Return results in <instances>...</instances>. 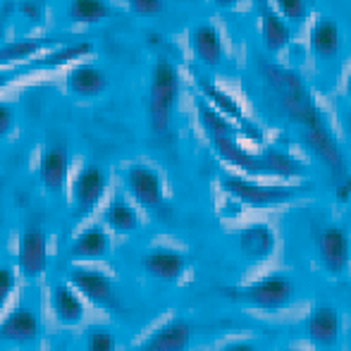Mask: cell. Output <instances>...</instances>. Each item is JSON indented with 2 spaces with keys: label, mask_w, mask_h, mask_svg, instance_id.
<instances>
[{
  "label": "cell",
  "mask_w": 351,
  "mask_h": 351,
  "mask_svg": "<svg viewBox=\"0 0 351 351\" xmlns=\"http://www.w3.org/2000/svg\"><path fill=\"white\" fill-rule=\"evenodd\" d=\"M217 351H258L254 342H246V339H237V342H227L225 347H220Z\"/></svg>",
  "instance_id": "836d02e7"
},
{
  "label": "cell",
  "mask_w": 351,
  "mask_h": 351,
  "mask_svg": "<svg viewBox=\"0 0 351 351\" xmlns=\"http://www.w3.org/2000/svg\"><path fill=\"white\" fill-rule=\"evenodd\" d=\"M112 14L108 0H70L67 3V17L74 24H98Z\"/></svg>",
  "instance_id": "484cf974"
},
{
  "label": "cell",
  "mask_w": 351,
  "mask_h": 351,
  "mask_svg": "<svg viewBox=\"0 0 351 351\" xmlns=\"http://www.w3.org/2000/svg\"><path fill=\"white\" fill-rule=\"evenodd\" d=\"M14 285H17V275H14V270L8 268V265H0V311L5 308L8 299L12 296Z\"/></svg>",
  "instance_id": "1f68e13d"
},
{
  "label": "cell",
  "mask_w": 351,
  "mask_h": 351,
  "mask_svg": "<svg viewBox=\"0 0 351 351\" xmlns=\"http://www.w3.org/2000/svg\"><path fill=\"white\" fill-rule=\"evenodd\" d=\"M308 43H311V51L315 53L318 58L323 60H330L339 53V27L335 19H318V22L311 27V36H308Z\"/></svg>",
  "instance_id": "603a6c76"
},
{
  "label": "cell",
  "mask_w": 351,
  "mask_h": 351,
  "mask_svg": "<svg viewBox=\"0 0 351 351\" xmlns=\"http://www.w3.org/2000/svg\"><path fill=\"white\" fill-rule=\"evenodd\" d=\"M287 351H301V349H287Z\"/></svg>",
  "instance_id": "8d00e7d4"
},
{
  "label": "cell",
  "mask_w": 351,
  "mask_h": 351,
  "mask_svg": "<svg viewBox=\"0 0 351 351\" xmlns=\"http://www.w3.org/2000/svg\"><path fill=\"white\" fill-rule=\"evenodd\" d=\"M347 93H349V98H351V72H349V77H347Z\"/></svg>",
  "instance_id": "d590c367"
},
{
  "label": "cell",
  "mask_w": 351,
  "mask_h": 351,
  "mask_svg": "<svg viewBox=\"0 0 351 351\" xmlns=\"http://www.w3.org/2000/svg\"><path fill=\"white\" fill-rule=\"evenodd\" d=\"M117 342L110 330H91L86 337V351H115Z\"/></svg>",
  "instance_id": "f1b7e54d"
},
{
  "label": "cell",
  "mask_w": 351,
  "mask_h": 351,
  "mask_svg": "<svg viewBox=\"0 0 351 351\" xmlns=\"http://www.w3.org/2000/svg\"><path fill=\"white\" fill-rule=\"evenodd\" d=\"M108 191V175L98 165H84L72 180V217L82 222L98 208Z\"/></svg>",
  "instance_id": "8992f818"
},
{
  "label": "cell",
  "mask_w": 351,
  "mask_h": 351,
  "mask_svg": "<svg viewBox=\"0 0 351 351\" xmlns=\"http://www.w3.org/2000/svg\"><path fill=\"white\" fill-rule=\"evenodd\" d=\"M227 194H232L237 201H241L249 208H275L285 206L291 199H296L299 186L291 184H263V182L246 180V177H225L222 180Z\"/></svg>",
  "instance_id": "277c9868"
},
{
  "label": "cell",
  "mask_w": 351,
  "mask_h": 351,
  "mask_svg": "<svg viewBox=\"0 0 351 351\" xmlns=\"http://www.w3.org/2000/svg\"><path fill=\"white\" fill-rule=\"evenodd\" d=\"M130 10L139 17H156L165 10V0H127Z\"/></svg>",
  "instance_id": "4dcf8cb0"
},
{
  "label": "cell",
  "mask_w": 351,
  "mask_h": 351,
  "mask_svg": "<svg viewBox=\"0 0 351 351\" xmlns=\"http://www.w3.org/2000/svg\"><path fill=\"white\" fill-rule=\"evenodd\" d=\"M261 38H263V46L268 48L270 53L285 51L287 43H289V38H291L287 19H282L278 12H273V10H265L263 17H261Z\"/></svg>",
  "instance_id": "d4e9b609"
},
{
  "label": "cell",
  "mask_w": 351,
  "mask_h": 351,
  "mask_svg": "<svg viewBox=\"0 0 351 351\" xmlns=\"http://www.w3.org/2000/svg\"><path fill=\"white\" fill-rule=\"evenodd\" d=\"M199 88H201V93L206 96V101H208L217 112H222V115H225L227 120H230V122H239V125L244 127V130L249 132L251 136H261L258 132H256L254 127H251V122L246 120V115H244V110H241V106L234 101V98L230 96V93H225L222 88H217L215 84L206 82V79H201V82H199Z\"/></svg>",
  "instance_id": "7402d4cb"
},
{
  "label": "cell",
  "mask_w": 351,
  "mask_h": 351,
  "mask_svg": "<svg viewBox=\"0 0 351 351\" xmlns=\"http://www.w3.org/2000/svg\"><path fill=\"white\" fill-rule=\"evenodd\" d=\"M70 287L98 308H115L117 306L115 282L98 268H74L70 273Z\"/></svg>",
  "instance_id": "52a82bcc"
},
{
  "label": "cell",
  "mask_w": 351,
  "mask_h": 351,
  "mask_svg": "<svg viewBox=\"0 0 351 351\" xmlns=\"http://www.w3.org/2000/svg\"><path fill=\"white\" fill-rule=\"evenodd\" d=\"M191 337L194 330L186 320H170L148 335L146 342L136 351H186L191 347Z\"/></svg>",
  "instance_id": "2e32d148"
},
{
  "label": "cell",
  "mask_w": 351,
  "mask_h": 351,
  "mask_svg": "<svg viewBox=\"0 0 351 351\" xmlns=\"http://www.w3.org/2000/svg\"><path fill=\"white\" fill-rule=\"evenodd\" d=\"M237 294H239V299L244 301V304H249L251 308L280 311L291 304L296 289H294V282L287 278V275L270 273V275H265V278L241 287Z\"/></svg>",
  "instance_id": "5b68a950"
},
{
  "label": "cell",
  "mask_w": 351,
  "mask_h": 351,
  "mask_svg": "<svg viewBox=\"0 0 351 351\" xmlns=\"http://www.w3.org/2000/svg\"><path fill=\"white\" fill-rule=\"evenodd\" d=\"M280 8V17L289 22H304L306 19V0H275Z\"/></svg>",
  "instance_id": "f546056e"
},
{
  "label": "cell",
  "mask_w": 351,
  "mask_h": 351,
  "mask_svg": "<svg viewBox=\"0 0 351 351\" xmlns=\"http://www.w3.org/2000/svg\"><path fill=\"white\" fill-rule=\"evenodd\" d=\"M318 258L325 273L339 278L351 265V237L347 230L337 225H330L318 237Z\"/></svg>",
  "instance_id": "ba28073f"
},
{
  "label": "cell",
  "mask_w": 351,
  "mask_h": 351,
  "mask_svg": "<svg viewBox=\"0 0 351 351\" xmlns=\"http://www.w3.org/2000/svg\"><path fill=\"white\" fill-rule=\"evenodd\" d=\"M12 130H14V110H12V106L0 101V139L10 136Z\"/></svg>",
  "instance_id": "d6a6232c"
},
{
  "label": "cell",
  "mask_w": 351,
  "mask_h": 351,
  "mask_svg": "<svg viewBox=\"0 0 351 351\" xmlns=\"http://www.w3.org/2000/svg\"><path fill=\"white\" fill-rule=\"evenodd\" d=\"M215 153L227 162L237 167L244 175L251 177H296L301 175V165L285 151L265 148L263 153H251L237 141V136H217L210 139Z\"/></svg>",
  "instance_id": "6da1fadb"
},
{
  "label": "cell",
  "mask_w": 351,
  "mask_h": 351,
  "mask_svg": "<svg viewBox=\"0 0 351 351\" xmlns=\"http://www.w3.org/2000/svg\"><path fill=\"white\" fill-rule=\"evenodd\" d=\"M141 268L146 270V275L156 280L175 282L184 275L186 256L182 251L172 249V246H153L141 258Z\"/></svg>",
  "instance_id": "5bb4252c"
},
{
  "label": "cell",
  "mask_w": 351,
  "mask_h": 351,
  "mask_svg": "<svg viewBox=\"0 0 351 351\" xmlns=\"http://www.w3.org/2000/svg\"><path fill=\"white\" fill-rule=\"evenodd\" d=\"M215 5H220V8H232V5H237L239 0H213Z\"/></svg>",
  "instance_id": "e575fe53"
},
{
  "label": "cell",
  "mask_w": 351,
  "mask_h": 351,
  "mask_svg": "<svg viewBox=\"0 0 351 351\" xmlns=\"http://www.w3.org/2000/svg\"><path fill=\"white\" fill-rule=\"evenodd\" d=\"M301 139H304L306 148L332 172L335 177H342L347 170V162H344V153L337 146L335 136L330 134L328 125L308 127V130H301Z\"/></svg>",
  "instance_id": "8fae6325"
},
{
  "label": "cell",
  "mask_w": 351,
  "mask_h": 351,
  "mask_svg": "<svg viewBox=\"0 0 351 351\" xmlns=\"http://www.w3.org/2000/svg\"><path fill=\"white\" fill-rule=\"evenodd\" d=\"M278 249V237H275L273 227L265 225V222H254V225H246L239 232V251L246 261H268L270 256Z\"/></svg>",
  "instance_id": "9a60e30c"
},
{
  "label": "cell",
  "mask_w": 351,
  "mask_h": 351,
  "mask_svg": "<svg viewBox=\"0 0 351 351\" xmlns=\"http://www.w3.org/2000/svg\"><path fill=\"white\" fill-rule=\"evenodd\" d=\"M110 79L96 65H77L67 74V88L79 98H96L108 88Z\"/></svg>",
  "instance_id": "ffe728a7"
},
{
  "label": "cell",
  "mask_w": 351,
  "mask_h": 351,
  "mask_svg": "<svg viewBox=\"0 0 351 351\" xmlns=\"http://www.w3.org/2000/svg\"><path fill=\"white\" fill-rule=\"evenodd\" d=\"M51 308L56 320H60L62 325H79L86 315L82 296L77 294V289H72L70 285H58L51 294Z\"/></svg>",
  "instance_id": "44dd1931"
},
{
  "label": "cell",
  "mask_w": 351,
  "mask_h": 351,
  "mask_svg": "<svg viewBox=\"0 0 351 351\" xmlns=\"http://www.w3.org/2000/svg\"><path fill=\"white\" fill-rule=\"evenodd\" d=\"M103 222L110 232L115 234H132V232L139 230V213L134 206L125 199H112L108 204L106 213H103Z\"/></svg>",
  "instance_id": "cb8c5ba5"
},
{
  "label": "cell",
  "mask_w": 351,
  "mask_h": 351,
  "mask_svg": "<svg viewBox=\"0 0 351 351\" xmlns=\"http://www.w3.org/2000/svg\"><path fill=\"white\" fill-rule=\"evenodd\" d=\"M306 332H308L311 344L315 347H335L342 332V318H339V311L330 304H320L311 311L308 320H306Z\"/></svg>",
  "instance_id": "4fadbf2b"
},
{
  "label": "cell",
  "mask_w": 351,
  "mask_h": 351,
  "mask_svg": "<svg viewBox=\"0 0 351 351\" xmlns=\"http://www.w3.org/2000/svg\"><path fill=\"white\" fill-rule=\"evenodd\" d=\"M70 177V153L65 143H51L43 148L41 162H38V180L43 189L51 194H60Z\"/></svg>",
  "instance_id": "7c38bea8"
},
{
  "label": "cell",
  "mask_w": 351,
  "mask_h": 351,
  "mask_svg": "<svg viewBox=\"0 0 351 351\" xmlns=\"http://www.w3.org/2000/svg\"><path fill=\"white\" fill-rule=\"evenodd\" d=\"M110 251V237L101 225H91L77 234L70 246V256L74 261H101Z\"/></svg>",
  "instance_id": "d6986e66"
},
{
  "label": "cell",
  "mask_w": 351,
  "mask_h": 351,
  "mask_svg": "<svg viewBox=\"0 0 351 351\" xmlns=\"http://www.w3.org/2000/svg\"><path fill=\"white\" fill-rule=\"evenodd\" d=\"M265 84L273 91L282 112L294 125H301V130L325 125V117L320 112V108L315 106L308 88L304 86V82L294 72L278 70V67H265Z\"/></svg>",
  "instance_id": "7a4b0ae2"
},
{
  "label": "cell",
  "mask_w": 351,
  "mask_h": 351,
  "mask_svg": "<svg viewBox=\"0 0 351 351\" xmlns=\"http://www.w3.org/2000/svg\"><path fill=\"white\" fill-rule=\"evenodd\" d=\"M48 268V237L38 225H29L19 241V273L36 280Z\"/></svg>",
  "instance_id": "30bf717a"
},
{
  "label": "cell",
  "mask_w": 351,
  "mask_h": 351,
  "mask_svg": "<svg viewBox=\"0 0 351 351\" xmlns=\"http://www.w3.org/2000/svg\"><path fill=\"white\" fill-rule=\"evenodd\" d=\"M180 72L172 65L167 58H158L156 65L151 72V86H148V103H146V112H148V125L156 134L167 132L172 120V112L175 106L180 101Z\"/></svg>",
  "instance_id": "3957f363"
},
{
  "label": "cell",
  "mask_w": 351,
  "mask_h": 351,
  "mask_svg": "<svg viewBox=\"0 0 351 351\" xmlns=\"http://www.w3.org/2000/svg\"><path fill=\"white\" fill-rule=\"evenodd\" d=\"M125 184L130 196L141 208L153 210L165 201V186H162L160 175L148 165H132L125 175Z\"/></svg>",
  "instance_id": "9c48e42d"
},
{
  "label": "cell",
  "mask_w": 351,
  "mask_h": 351,
  "mask_svg": "<svg viewBox=\"0 0 351 351\" xmlns=\"http://www.w3.org/2000/svg\"><path fill=\"white\" fill-rule=\"evenodd\" d=\"M191 51L194 56L204 62L206 67H217L225 58V43H222V36L213 24L204 22V24H196L191 29Z\"/></svg>",
  "instance_id": "ac0fdd59"
},
{
  "label": "cell",
  "mask_w": 351,
  "mask_h": 351,
  "mask_svg": "<svg viewBox=\"0 0 351 351\" xmlns=\"http://www.w3.org/2000/svg\"><path fill=\"white\" fill-rule=\"evenodd\" d=\"M41 332V323H38L36 313L29 306H17L12 308L0 323V339H8L14 344H27L34 342Z\"/></svg>",
  "instance_id": "e0dca14e"
},
{
  "label": "cell",
  "mask_w": 351,
  "mask_h": 351,
  "mask_svg": "<svg viewBox=\"0 0 351 351\" xmlns=\"http://www.w3.org/2000/svg\"><path fill=\"white\" fill-rule=\"evenodd\" d=\"M196 110H199L201 127H204V132L210 139H217V136H237V127L222 112H217L208 101H199Z\"/></svg>",
  "instance_id": "83f0119b"
},
{
  "label": "cell",
  "mask_w": 351,
  "mask_h": 351,
  "mask_svg": "<svg viewBox=\"0 0 351 351\" xmlns=\"http://www.w3.org/2000/svg\"><path fill=\"white\" fill-rule=\"evenodd\" d=\"M53 43L51 38H22V41L3 43L0 46V65H12V62H27L32 60L36 53Z\"/></svg>",
  "instance_id": "4316f807"
}]
</instances>
